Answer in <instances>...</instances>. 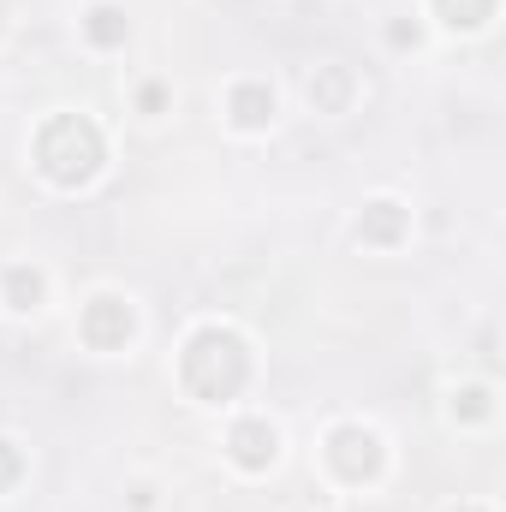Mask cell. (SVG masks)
<instances>
[{
  "instance_id": "6da1fadb",
  "label": "cell",
  "mask_w": 506,
  "mask_h": 512,
  "mask_svg": "<svg viewBox=\"0 0 506 512\" xmlns=\"http://www.w3.org/2000/svg\"><path fill=\"white\" fill-rule=\"evenodd\" d=\"M179 382H185L191 399H203V405L239 399L245 382H251V346H245V334L227 328V322L197 328L185 340V352H179Z\"/></svg>"
},
{
  "instance_id": "7a4b0ae2",
  "label": "cell",
  "mask_w": 506,
  "mask_h": 512,
  "mask_svg": "<svg viewBox=\"0 0 506 512\" xmlns=\"http://www.w3.org/2000/svg\"><path fill=\"white\" fill-rule=\"evenodd\" d=\"M108 161V137L90 114H54L48 126L36 131V167L42 179H54L60 191H78L102 173Z\"/></svg>"
},
{
  "instance_id": "3957f363",
  "label": "cell",
  "mask_w": 506,
  "mask_h": 512,
  "mask_svg": "<svg viewBox=\"0 0 506 512\" xmlns=\"http://www.w3.org/2000/svg\"><path fill=\"white\" fill-rule=\"evenodd\" d=\"M328 465H334V477L340 483H376L381 465H387V453H381V435L376 429H364V423H340L334 435H328Z\"/></svg>"
},
{
  "instance_id": "277c9868",
  "label": "cell",
  "mask_w": 506,
  "mask_h": 512,
  "mask_svg": "<svg viewBox=\"0 0 506 512\" xmlns=\"http://www.w3.org/2000/svg\"><path fill=\"white\" fill-rule=\"evenodd\" d=\"M131 334H137V316H131L126 298H114V292L90 298L84 316H78V340H84L90 352H126Z\"/></svg>"
},
{
  "instance_id": "5b68a950",
  "label": "cell",
  "mask_w": 506,
  "mask_h": 512,
  "mask_svg": "<svg viewBox=\"0 0 506 512\" xmlns=\"http://www.w3.org/2000/svg\"><path fill=\"white\" fill-rule=\"evenodd\" d=\"M227 453H233L239 471H268V465L280 459V429H274L268 417H239V423L227 429Z\"/></svg>"
},
{
  "instance_id": "8992f818",
  "label": "cell",
  "mask_w": 506,
  "mask_h": 512,
  "mask_svg": "<svg viewBox=\"0 0 506 512\" xmlns=\"http://www.w3.org/2000/svg\"><path fill=\"white\" fill-rule=\"evenodd\" d=\"M405 227H411V209H399L393 197H376V203L358 215V239H364V245H381V251H387V245H399V239H405Z\"/></svg>"
},
{
  "instance_id": "52a82bcc",
  "label": "cell",
  "mask_w": 506,
  "mask_h": 512,
  "mask_svg": "<svg viewBox=\"0 0 506 512\" xmlns=\"http://www.w3.org/2000/svg\"><path fill=\"white\" fill-rule=\"evenodd\" d=\"M227 114H233L239 131H262L268 120H274V90H268V84H233Z\"/></svg>"
},
{
  "instance_id": "ba28073f",
  "label": "cell",
  "mask_w": 506,
  "mask_h": 512,
  "mask_svg": "<svg viewBox=\"0 0 506 512\" xmlns=\"http://www.w3.org/2000/svg\"><path fill=\"white\" fill-rule=\"evenodd\" d=\"M84 36H90V48H126L131 18L114 6V0H96V6L84 12Z\"/></svg>"
},
{
  "instance_id": "9c48e42d",
  "label": "cell",
  "mask_w": 506,
  "mask_h": 512,
  "mask_svg": "<svg viewBox=\"0 0 506 512\" xmlns=\"http://www.w3.org/2000/svg\"><path fill=\"white\" fill-rule=\"evenodd\" d=\"M42 298H48L42 268H24V262H18V268H6V304H12V310H24V316H30Z\"/></svg>"
},
{
  "instance_id": "30bf717a",
  "label": "cell",
  "mask_w": 506,
  "mask_h": 512,
  "mask_svg": "<svg viewBox=\"0 0 506 512\" xmlns=\"http://www.w3.org/2000/svg\"><path fill=\"white\" fill-rule=\"evenodd\" d=\"M447 30H483L495 18V0H429Z\"/></svg>"
},
{
  "instance_id": "8fae6325",
  "label": "cell",
  "mask_w": 506,
  "mask_h": 512,
  "mask_svg": "<svg viewBox=\"0 0 506 512\" xmlns=\"http://www.w3.org/2000/svg\"><path fill=\"white\" fill-rule=\"evenodd\" d=\"M489 411H495V393H489V387H459V393H453V417L483 423Z\"/></svg>"
},
{
  "instance_id": "7c38bea8",
  "label": "cell",
  "mask_w": 506,
  "mask_h": 512,
  "mask_svg": "<svg viewBox=\"0 0 506 512\" xmlns=\"http://www.w3.org/2000/svg\"><path fill=\"white\" fill-rule=\"evenodd\" d=\"M310 102H316V108H340V102H346V72L328 66L322 78H310Z\"/></svg>"
},
{
  "instance_id": "4fadbf2b",
  "label": "cell",
  "mask_w": 506,
  "mask_h": 512,
  "mask_svg": "<svg viewBox=\"0 0 506 512\" xmlns=\"http://www.w3.org/2000/svg\"><path fill=\"white\" fill-rule=\"evenodd\" d=\"M18 477H24V453H18V447H12V441L0 435V495H6V489H12Z\"/></svg>"
},
{
  "instance_id": "5bb4252c",
  "label": "cell",
  "mask_w": 506,
  "mask_h": 512,
  "mask_svg": "<svg viewBox=\"0 0 506 512\" xmlns=\"http://www.w3.org/2000/svg\"><path fill=\"white\" fill-rule=\"evenodd\" d=\"M137 108H143V114H161V108H167V90H161V84H143V90H137Z\"/></svg>"
},
{
  "instance_id": "9a60e30c",
  "label": "cell",
  "mask_w": 506,
  "mask_h": 512,
  "mask_svg": "<svg viewBox=\"0 0 506 512\" xmlns=\"http://www.w3.org/2000/svg\"><path fill=\"white\" fill-rule=\"evenodd\" d=\"M387 36H393V42H399V48H417V24H393V30H387Z\"/></svg>"
},
{
  "instance_id": "2e32d148",
  "label": "cell",
  "mask_w": 506,
  "mask_h": 512,
  "mask_svg": "<svg viewBox=\"0 0 506 512\" xmlns=\"http://www.w3.org/2000/svg\"><path fill=\"white\" fill-rule=\"evenodd\" d=\"M453 512H483V507H453Z\"/></svg>"
}]
</instances>
